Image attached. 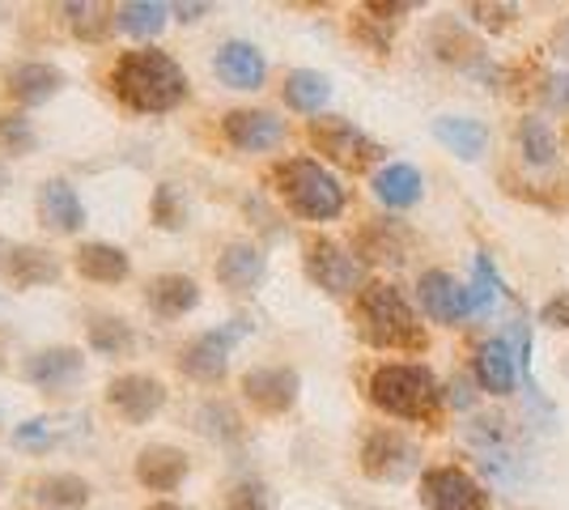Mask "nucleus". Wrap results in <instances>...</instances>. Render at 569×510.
I'll return each instance as SVG.
<instances>
[{
	"mask_svg": "<svg viewBox=\"0 0 569 510\" xmlns=\"http://www.w3.org/2000/svg\"><path fill=\"white\" fill-rule=\"evenodd\" d=\"M4 90L18 107H43L48 98H56L64 90V73L56 64H43V60H30V64H18L4 77Z\"/></svg>",
	"mask_w": 569,
	"mask_h": 510,
	"instance_id": "19",
	"label": "nucleus"
},
{
	"mask_svg": "<svg viewBox=\"0 0 569 510\" xmlns=\"http://www.w3.org/2000/svg\"><path fill=\"white\" fill-rule=\"evenodd\" d=\"M307 277L332 298H345L361 286V260L353 251H345L332 239H310L307 243Z\"/></svg>",
	"mask_w": 569,
	"mask_h": 510,
	"instance_id": "8",
	"label": "nucleus"
},
{
	"mask_svg": "<svg viewBox=\"0 0 569 510\" xmlns=\"http://www.w3.org/2000/svg\"><path fill=\"white\" fill-rule=\"evenodd\" d=\"M170 4H158V0H128V4H116V30L132 34V39H158L167 30Z\"/></svg>",
	"mask_w": 569,
	"mask_h": 510,
	"instance_id": "29",
	"label": "nucleus"
},
{
	"mask_svg": "<svg viewBox=\"0 0 569 510\" xmlns=\"http://www.w3.org/2000/svg\"><path fill=\"white\" fill-rule=\"evenodd\" d=\"M90 349L98 358H123V353L137 349V337L123 319H94L90 323Z\"/></svg>",
	"mask_w": 569,
	"mask_h": 510,
	"instance_id": "31",
	"label": "nucleus"
},
{
	"mask_svg": "<svg viewBox=\"0 0 569 510\" xmlns=\"http://www.w3.org/2000/svg\"><path fill=\"white\" fill-rule=\"evenodd\" d=\"M417 442L403 438L400 430H375L361 442V472L370 481H403L417 472Z\"/></svg>",
	"mask_w": 569,
	"mask_h": 510,
	"instance_id": "7",
	"label": "nucleus"
},
{
	"mask_svg": "<svg viewBox=\"0 0 569 510\" xmlns=\"http://www.w3.org/2000/svg\"><path fill=\"white\" fill-rule=\"evenodd\" d=\"M0 146L9 149V153H34L39 149V132H34V123L26 120L22 111H4L0 116Z\"/></svg>",
	"mask_w": 569,
	"mask_h": 510,
	"instance_id": "34",
	"label": "nucleus"
},
{
	"mask_svg": "<svg viewBox=\"0 0 569 510\" xmlns=\"http://www.w3.org/2000/svg\"><path fill=\"white\" fill-rule=\"evenodd\" d=\"M468 13H472L485 30H506V26L519 18V9H515V4H480V0L468 4Z\"/></svg>",
	"mask_w": 569,
	"mask_h": 510,
	"instance_id": "37",
	"label": "nucleus"
},
{
	"mask_svg": "<svg viewBox=\"0 0 569 510\" xmlns=\"http://www.w3.org/2000/svg\"><path fill=\"white\" fill-rule=\"evenodd\" d=\"M153 221L162 226V230H183L188 226V204H183V196L174 183H162L158 192H153Z\"/></svg>",
	"mask_w": 569,
	"mask_h": 510,
	"instance_id": "35",
	"label": "nucleus"
},
{
	"mask_svg": "<svg viewBox=\"0 0 569 510\" xmlns=\"http://www.w3.org/2000/svg\"><path fill=\"white\" fill-rule=\"evenodd\" d=\"M77 430H86V417H77V413L30 417V421H22V426L13 430V447H34V451H43V447H56V442L72 438Z\"/></svg>",
	"mask_w": 569,
	"mask_h": 510,
	"instance_id": "27",
	"label": "nucleus"
},
{
	"mask_svg": "<svg viewBox=\"0 0 569 510\" xmlns=\"http://www.w3.org/2000/svg\"><path fill=\"white\" fill-rule=\"evenodd\" d=\"M144 510H183L179 502H153V507H144Z\"/></svg>",
	"mask_w": 569,
	"mask_h": 510,
	"instance_id": "42",
	"label": "nucleus"
},
{
	"mask_svg": "<svg viewBox=\"0 0 569 510\" xmlns=\"http://www.w3.org/2000/svg\"><path fill=\"white\" fill-rule=\"evenodd\" d=\"M81 370H86L81 349L56 344V349H39V353H30L22 374H26V383H34V388H43V391H56V388H69Z\"/></svg>",
	"mask_w": 569,
	"mask_h": 510,
	"instance_id": "18",
	"label": "nucleus"
},
{
	"mask_svg": "<svg viewBox=\"0 0 569 510\" xmlns=\"http://www.w3.org/2000/svg\"><path fill=\"white\" fill-rule=\"evenodd\" d=\"M298 391H302V379H298V370H289V366H256V370L242 374V396H247V404L268 417L289 413V409L298 404Z\"/></svg>",
	"mask_w": 569,
	"mask_h": 510,
	"instance_id": "12",
	"label": "nucleus"
},
{
	"mask_svg": "<svg viewBox=\"0 0 569 510\" xmlns=\"http://www.w3.org/2000/svg\"><path fill=\"white\" fill-rule=\"evenodd\" d=\"M519 149L531 167H552L557 162V132L540 116H527L519 123Z\"/></svg>",
	"mask_w": 569,
	"mask_h": 510,
	"instance_id": "30",
	"label": "nucleus"
},
{
	"mask_svg": "<svg viewBox=\"0 0 569 510\" xmlns=\"http://www.w3.org/2000/svg\"><path fill=\"white\" fill-rule=\"evenodd\" d=\"M472 366H476V383L489 391V396H510L515 383H519V358H515V349H510L506 337L485 340L476 349Z\"/></svg>",
	"mask_w": 569,
	"mask_h": 510,
	"instance_id": "17",
	"label": "nucleus"
},
{
	"mask_svg": "<svg viewBox=\"0 0 569 510\" xmlns=\"http://www.w3.org/2000/svg\"><path fill=\"white\" fill-rule=\"evenodd\" d=\"M277 196L284 200L289 213L302 221H336L345 213V188L328 167H319L315 158H289L272 170Z\"/></svg>",
	"mask_w": 569,
	"mask_h": 510,
	"instance_id": "4",
	"label": "nucleus"
},
{
	"mask_svg": "<svg viewBox=\"0 0 569 510\" xmlns=\"http://www.w3.org/2000/svg\"><path fill=\"white\" fill-rule=\"evenodd\" d=\"M357 332L366 344L396 349V353H421L429 344L412 302L387 281H375L357 293Z\"/></svg>",
	"mask_w": 569,
	"mask_h": 510,
	"instance_id": "3",
	"label": "nucleus"
},
{
	"mask_svg": "<svg viewBox=\"0 0 569 510\" xmlns=\"http://www.w3.org/2000/svg\"><path fill=\"white\" fill-rule=\"evenodd\" d=\"M0 188H4V174H0Z\"/></svg>",
	"mask_w": 569,
	"mask_h": 510,
	"instance_id": "43",
	"label": "nucleus"
},
{
	"mask_svg": "<svg viewBox=\"0 0 569 510\" xmlns=\"http://www.w3.org/2000/svg\"><path fill=\"white\" fill-rule=\"evenodd\" d=\"M107 404L116 409L128 426H144L167 409V383L153 374H116L107 383Z\"/></svg>",
	"mask_w": 569,
	"mask_h": 510,
	"instance_id": "9",
	"label": "nucleus"
},
{
	"mask_svg": "<svg viewBox=\"0 0 569 510\" xmlns=\"http://www.w3.org/2000/svg\"><path fill=\"white\" fill-rule=\"evenodd\" d=\"M545 102L552 111H569V73H552L545 81Z\"/></svg>",
	"mask_w": 569,
	"mask_h": 510,
	"instance_id": "39",
	"label": "nucleus"
},
{
	"mask_svg": "<svg viewBox=\"0 0 569 510\" xmlns=\"http://www.w3.org/2000/svg\"><path fill=\"white\" fill-rule=\"evenodd\" d=\"M566 146H569V128H566Z\"/></svg>",
	"mask_w": 569,
	"mask_h": 510,
	"instance_id": "44",
	"label": "nucleus"
},
{
	"mask_svg": "<svg viewBox=\"0 0 569 510\" xmlns=\"http://www.w3.org/2000/svg\"><path fill=\"white\" fill-rule=\"evenodd\" d=\"M72 268H77L86 281H94V286H119V281H128L132 260H128V251L116 243H81L72 251Z\"/></svg>",
	"mask_w": 569,
	"mask_h": 510,
	"instance_id": "23",
	"label": "nucleus"
},
{
	"mask_svg": "<svg viewBox=\"0 0 569 510\" xmlns=\"http://www.w3.org/2000/svg\"><path fill=\"white\" fill-rule=\"evenodd\" d=\"M403 247H408V234H403L400 226H396V221H379L375 230H366V239H361V256H370V260H387V264H400Z\"/></svg>",
	"mask_w": 569,
	"mask_h": 510,
	"instance_id": "32",
	"label": "nucleus"
},
{
	"mask_svg": "<svg viewBox=\"0 0 569 510\" xmlns=\"http://www.w3.org/2000/svg\"><path fill=\"white\" fill-rule=\"evenodd\" d=\"M64 13H69V26L81 34V39H102L107 34V26H116V9L111 4H94V0H72L64 4Z\"/></svg>",
	"mask_w": 569,
	"mask_h": 510,
	"instance_id": "33",
	"label": "nucleus"
},
{
	"mask_svg": "<svg viewBox=\"0 0 569 510\" xmlns=\"http://www.w3.org/2000/svg\"><path fill=\"white\" fill-rule=\"evenodd\" d=\"M30 502L43 510H86L90 507V486L72 472H51L30 486Z\"/></svg>",
	"mask_w": 569,
	"mask_h": 510,
	"instance_id": "26",
	"label": "nucleus"
},
{
	"mask_svg": "<svg viewBox=\"0 0 569 510\" xmlns=\"http://www.w3.org/2000/svg\"><path fill=\"white\" fill-rule=\"evenodd\" d=\"M213 73L230 86V90H260L263 77H268V60L256 43L247 39H230L221 43L213 56Z\"/></svg>",
	"mask_w": 569,
	"mask_h": 510,
	"instance_id": "13",
	"label": "nucleus"
},
{
	"mask_svg": "<svg viewBox=\"0 0 569 510\" xmlns=\"http://www.w3.org/2000/svg\"><path fill=\"white\" fill-rule=\"evenodd\" d=\"M552 51H557V56H561V60L569 64V18L557 26V34H552Z\"/></svg>",
	"mask_w": 569,
	"mask_h": 510,
	"instance_id": "41",
	"label": "nucleus"
},
{
	"mask_svg": "<svg viewBox=\"0 0 569 510\" xmlns=\"http://www.w3.org/2000/svg\"><path fill=\"white\" fill-rule=\"evenodd\" d=\"M310 146L319 149L328 162H336V167H345V170H366L382 158L379 141H375L370 132H361L357 123L340 120V116L310 120Z\"/></svg>",
	"mask_w": 569,
	"mask_h": 510,
	"instance_id": "6",
	"label": "nucleus"
},
{
	"mask_svg": "<svg viewBox=\"0 0 569 510\" xmlns=\"http://www.w3.org/2000/svg\"><path fill=\"white\" fill-rule=\"evenodd\" d=\"M39 218L48 230L56 234H81V226H86V204H81V196L72 192L69 179H48L43 188H39Z\"/></svg>",
	"mask_w": 569,
	"mask_h": 510,
	"instance_id": "20",
	"label": "nucleus"
},
{
	"mask_svg": "<svg viewBox=\"0 0 569 510\" xmlns=\"http://www.w3.org/2000/svg\"><path fill=\"white\" fill-rule=\"evenodd\" d=\"M226 510H272V493L260 481H238L226 498Z\"/></svg>",
	"mask_w": 569,
	"mask_h": 510,
	"instance_id": "36",
	"label": "nucleus"
},
{
	"mask_svg": "<svg viewBox=\"0 0 569 510\" xmlns=\"http://www.w3.org/2000/svg\"><path fill=\"white\" fill-rule=\"evenodd\" d=\"M442 400H447V391L438 383V374L421 362H387L370 374V404L396 421L438 426Z\"/></svg>",
	"mask_w": 569,
	"mask_h": 510,
	"instance_id": "2",
	"label": "nucleus"
},
{
	"mask_svg": "<svg viewBox=\"0 0 569 510\" xmlns=\"http://www.w3.org/2000/svg\"><path fill=\"white\" fill-rule=\"evenodd\" d=\"M0 277L13 290H39V286H51L60 277V260L48 247H9L0 256Z\"/></svg>",
	"mask_w": 569,
	"mask_h": 510,
	"instance_id": "14",
	"label": "nucleus"
},
{
	"mask_svg": "<svg viewBox=\"0 0 569 510\" xmlns=\"http://www.w3.org/2000/svg\"><path fill=\"white\" fill-rule=\"evenodd\" d=\"M111 86H116L123 107H132L141 116H167V111H174L188 98L191 81L174 56L158 48H137L116 64Z\"/></svg>",
	"mask_w": 569,
	"mask_h": 510,
	"instance_id": "1",
	"label": "nucleus"
},
{
	"mask_svg": "<svg viewBox=\"0 0 569 510\" xmlns=\"http://www.w3.org/2000/svg\"><path fill=\"white\" fill-rule=\"evenodd\" d=\"M284 102L293 111H302V116H319L332 102V81L319 69H293L284 77Z\"/></svg>",
	"mask_w": 569,
	"mask_h": 510,
	"instance_id": "28",
	"label": "nucleus"
},
{
	"mask_svg": "<svg viewBox=\"0 0 569 510\" xmlns=\"http://www.w3.org/2000/svg\"><path fill=\"white\" fill-rule=\"evenodd\" d=\"M426 510H489V493L463 468H429L421 477Z\"/></svg>",
	"mask_w": 569,
	"mask_h": 510,
	"instance_id": "10",
	"label": "nucleus"
},
{
	"mask_svg": "<svg viewBox=\"0 0 569 510\" xmlns=\"http://www.w3.org/2000/svg\"><path fill=\"white\" fill-rule=\"evenodd\" d=\"M433 141L442 149H451L455 158L476 162L485 149H489V128L472 116H438L433 120Z\"/></svg>",
	"mask_w": 569,
	"mask_h": 510,
	"instance_id": "24",
	"label": "nucleus"
},
{
	"mask_svg": "<svg viewBox=\"0 0 569 510\" xmlns=\"http://www.w3.org/2000/svg\"><path fill=\"white\" fill-rule=\"evenodd\" d=\"M221 128H226V141L242 153H263L284 141V120H277L272 111H230Z\"/></svg>",
	"mask_w": 569,
	"mask_h": 510,
	"instance_id": "16",
	"label": "nucleus"
},
{
	"mask_svg": "<svg viewBox=\"0 0 569 510\" xmlns=\"http://www.w3.org/2000/svg\"><path fill=\"white\" fill-rule=\"evenodd\" d=\"M375 196H379L387 209H412L421 192H426V179H421V170L408 167V162H387V167L375 174Z\"/></svg>",
	"mask_w": 569,
	"mask_h": 510,
	"instance_id": "25",
	"label": "nucleus"
},
{
	"mask_svg": "<svg viewBox=\"0 0 569 510\" xmlns=\"http://www.w3.org/2000/svg\"><path fill=\"white\" fill-rule=\"evenodd\" d=\"M268 272V260L256 243H230L217 256V281L230 293H256Z\"/></svg>",
	"mask_w": 569,
	"mask_h": 510,
	"instance_id": "21",
	"label": "nucleus"
},
{
	"mask_svg": "<svg viewBox=\"0 0 569 510\" xmlns=\"http://www.w3.org/2000/svg\"><path fill=\"white\" fill-rule=\"evenodd\" d=\"M213 4H174L170 13H179V22H196V18H204Z\"/></svg>",
	"mask_w": 569,
	"mask_h": 510,
	"instance_id": "40",
	"label": "nucleus"
},
{
	"mask_svg": "<svg viewBox=\"0 0 569 510\" xmlns=\"http://www.w3.org/2000/svg\"><path fill=\"white\" fill-rule=\"evenodd\" d=\"M540 323L569 332V293H557V298H548L545 307H540Z\"/></svg>",
	"mask_w": 569,
	"mask_h": 510,
	"instance_id": "38",
	"label": "nucleus"
},
{
	"mask_svg": "<svg viewBox=\"0 0 569 510\" xmlns=\"http://www.w3.org/2000/svg\"><path fill=\"white\" fill-rule=\"evenodd\" d=\"M247 332H251V319H230L221 328L200 332V337L179 349V370L196 383H221L226 370H230V353H234V344Z\"/></svg>",
	"mask_w": 569,
	"mask_h": 510,
	"instance_id": "5",
	"label": "nucleus"
},
{
	"mask_svg": "<svg viewBox=\"0 0 569 510\" xmlns=\"http://www.w3.org/2000/svg\"><path fill=\"white\" fill-rule=\"evenodd\" d=\"M417 298H421V311H426L433 323H463V319L476 316L472 290L463 281H455L451 272L442 268H429L426 277L417 281Z\"/></svg>",
	"mask_w": 569,
	"mask_h": 510,
	"instance_id": "11",
	"label": "nucleus"
},
{
	"mask_svg": "<svg viewBox=\"0 0 569 510\" xmlns=\"http://www.w3.org/2000/svg\"><path fill=\"white\" fill-rule=\"evenodd\" d=\"M144 302L149 311L162 319H183L188 311L200 307V286L183 277V272H158L149 286H144Z\"/></svg>",
	"mask_w": 569,
	"mask_h": 510,
	"instance_id": "22",
	"label": "nucleus"
},
{
	"mask_svg": "<svg viewBox=\"0 0 569 510\" xmlns=\"http://www.w3.org/2000/svg\"><path fill=\"white\" fill-rule=\"evenodd\" d=\"M191 472L188 456L170 442H153L137 456V481H141L149 493H174L183 486V477Z\"/></svg>",
	"mask_w": 569,
	"mask_h": 510,
	"instance_id": "15",
	"label": "nucleus"
}]
</instances>
